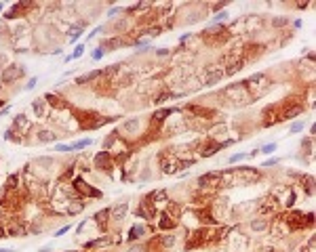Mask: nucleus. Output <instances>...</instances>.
I'll use <instances>...</instances> for the list:
<instances>
[{"label": "nucleus", "mask_w": 316, "mask_h": 252, "mask_svg": "<svg viewBox=\"0 0 316 252\" xmlns=\"http://www.w3.org/2000/svg\"><path fill=\"white\" fill-rule=\"evenodd\" d=\"M23 76V67H19V65H8V67H4L2 70V76H0V80L4 84L13 82V80H17V78Z\"/></svg>", "instance_id": "f257e3e1"}, {"label": "nucleus", "mask_w": 316, "mask_h": 252, "mask_svg": "<svg viewBox=\"0 0 316 252\" xmlns=\"http://www.w3.org/2000/svg\"><path fill=\"white\" fill-rule=\"evenodd\" d=\"M74 187L80 189V191H82V193H86V196H93V197H99V196H101V191H97V189H91L89 185H86V183L82 181V179H76V181H74Z\"/></svg>", "instance_id": "f03ea898"}, {"label": "nucleus", "mask_w": 316, "mask_h": 252, "mask_svg": "<svg viewBox=\"0 0 316 252\" xmlns=\"http://www.w3.org/2000/svg\"><path fill=\"white\" fill-rule=\"evenodd\" d=\"M139 126H141L139 118H129V120H125V122H122V130H125V133H129V134H135L137 130H139Z\"/></svg>", "instance_id": "7ed1b4c3"}, {"label": "nucleus", "mask_w": 316, "mask_h": 252, "mask_svg": "<svg viewBox=\"0 0 316 252\" xmlns=\"http://www.w3.org/2000/svg\"><path fill=\"white\" fill-rule=\"evenodd\" d=\"M146 233H147V229L143 227V225H133L131 231H129V239H131V242L141 239V238H146Z\"/></svg>", "instance_id": "20e7f679"}, {"label": "nucleus", "mask_w": 316, "mask_h": 252, "mask_svg": "<svg viewBox=\"0 0 316 252\" xmlns=\"http://www.w3.org/2000/svg\"><path fill=\"white\" fill-rule=\"evenodd\" d=\"M110 212H112V218H114V221H122V218L126 217V212H129V204H126V202H122L120 206L112 208Z\"/></svg>", "instance_id": "39448f33"}, {"label": "nucleus", "mask_w": 316, "mask_h": 252, "mask_svg": "<svg viewBox=\"0 0 316 252\" xmlns=\"http://www.w3.org/2000/svg\"><path fill=\"white\" fill-rule=\"evenodd\" d=\"M95 166H97V168H103V170L112 168V164H110V154H108V151L97 154V158H95Z\"/></svg>", "instance_id": "423d86ee"}, {"label": "nucleus", "mask_w": 316, "mask_h": 252, "mask_svg": "<svg viewBox=\"0 0 316 252\" xmlns=\"http://www.w3.org/2000/svg\"><path fill=\"white\" fill-rule=\"evenodd\" d=\"M221 78H224V71H221V70H215L213 74H211V76H207V80H204V86H215V84H217Z\"/></svg>", "instance_id": "0eeeda50"}, {"label": "nucleus", "mask_w": 316, "mask_h": 252, "mask_svg": "<svg viewBox=\"0 0 316 252\" xmlns=\"http://www.w3.org/2000/svg\"><path fill=\"white\" fill-rule=\"evenodd\" d=\"M32 109H34L36 118H42V116H44V99H36L34 103H32Z\"/></svg>", "instance_id": "6e6552de"}, {"label": "nucleus", "mask_w": 316, "mask_h": 252, "mask_svg": "<svg viewBox=\"0 0 316 252\" xmlns=\"http://www.w3.org/2000/svg\"><path fill=\"white\" fill-rule=\"evenodd\" d=\"M97 76H101V70H97V71H89V74L80 76V78L76 80V84H86V82H91V80H95Z\"/></svg>", "instance_id": "1a4fd4ad"}, {"label": "nucleus", "mask_w": 316, "mask_h": 252, "mask_svg": "<svg viewBox=\"0 0 316 252\" xmlns=\"http://www.w3.org/2000/svg\"><path fill=\"white\" fill-rule=\"evenodd\" d=\"M217 176H219L217 172H209V175H204V176H200V179H198V185H200V187H207V185H209L213 179H217Z\"/></svg>", "instance_id": "9d476101"}, {"label": "nucleus", "mask_w": 316, "mask_h": 252, "mask_svg": "<svg viewBox=\"0 0 316 252\" xmlns=\"http://www.w3.org/2000/svg\"><path fill=\"white\" fill-rule=\"evenodd\" d=\"M93 143V139H82V141H76V143H72V151L74 149H84V147H89Z\"/></svg>", "instance_id": "9b49d317"}, {"label": "nucleus", "mask_w": 316, "mask_h": 252, "mask_svg": "<svg viewBox=\"0 0 316 252\" xmlns=\"http://www.w3.org/2000/svg\"><path fill=\"white\" fill-rule=\"evenodd\" d=\"M266 227H268V223H266V221H261V218H259V221H251V229L253 231H263Z\"/></svg>", "instance_id": "f8f14e48"}, {"label": "nucleus", "mask_w": 316, "mask_h": 252, "mask_svg": "<svg viewBox=\"0 0 316 252\" xmlns=\"http://www.w3.org/2000/svg\"><path fill=\"white\" fill-rule=\"evenodd\" d=\"M53 139H55V134L49 133V130H42L40 137H38V141H42V143H47V141H53Z\"/></svg>", "instance_id": "ddd939ff"}, {"label": "nucleus", "mask_w": 316, "mask_h": 252, "mask_svg": "<svg viewBox=\"0 0 316 252\" xmlns=\"http://www.w3.org/2000/svg\"><path fill=\"white\" fill-rule=\"evenodd\" d=\"M245 158H249V154H234V155H230V164H236V162H242Z\"/></svg>", "instance_id": "4468645a"}, {"label": "nucleus", "mask_w": 316, "mask_h": 252, "mask_svg": "<svg viewBox=\"0 0 316 252\" xmlns=\"http://www.w3.org/2000/svg\"><path fill=\"white\" fill-rule=\"evenodd\" d=\"M276 147H278L276 143H270V145H263V147H261V154L270 155V154H274V151H276Z\"/></svg>", "instance_id": "2eb2a0df"}, {"label": "nucleus", "mask_w": 316, "mask_h": 252, "mask_svg": "<svg viewBox=\"0 0 316 252\" xmlns=\"http://www.w3.org/2000/svg\"><path fill=\"white\" fill-rule=\"evenodd\" d=\"M219 147H221V145H209V147H207V149L202 151V158H209V155H213V154H215V151L219 149Z\"/></svg>", "instance_id": "dca6fc26"}, {"label": "nucleus", "mask_w": 316, "mask_h": 252, "mask_svg": "<svg viewBox=\"0 0 316 252\" xmlns=\"http://www.w3.org/2000/svg\"><path fill=\"white\" fill-rule=\"evenodd\" d=\"M82 55H84V44H78L70 57H72V59H78V57H82Z\"/></svg>", "instance_id": "f3484780"}, {"label": "nucleus", "mask_w": 316, "mask_h": 252, "mask_svg": "<svg viewBox=\"0 0 316 252\" xmlns=\"http://www.w3.org/2000/svg\"><path fill=\"white\" fill-rule=\"evenodd\" d=\"M103 55H105V50L101 49V46H99V49H95V50H93L91 59H93V61H99V59H101V57H103Z\"/></svg>", "instance_id": "a211bd4d"}, {"label": "nucleus", "mask_w": 316, "mask_h": 252, "mask_svg": "<svg viewBox=\"0 0 316 252\" xmlns=\"http://www.w3.org/2000/svg\"><path fill=\"white\" fill-rule=\"evenodd\" d=\"M302 112H303L302 107H293V109H291V112H287V120L295 118V116H299V113H302Z\"/></svg>", "instance_id": "6ab92c4d"}, {"label": "nucleus", "mask_w": 316, "mask_h": 252, "mask_svg": "<svg viewBox=\"0 0 316 252\" xmlns=\"http://www.w3.org/2000/svg\"><path fill=\"white\" fill-rule=\"evenodd\" d=\"M164 116H171V109H160V112H156V113H154V118H156V120H164Z\"/></svg>", "instance_id": "aec40b11"}, {"label": "nucleus", "mask_w": 316, "mask_h": 252, "mask_svg": "<svg viewBox=\"0 0 316 252\" xmlns=\"http://www.w3.org/2000/svg\"><path fill=\"white\" fill-rule=\"evenodd\" d=\"M162 244L164 246H173L175 244V235H162Z\"/></svg>", "instance_id": "412c9836"}, {"label": "nucleus", "mask_w": 316, "mask_h": 252, "mask_svg": "<svg viewBox=\"0 0 316 252\" xmlns=\"http://www.w3.org/2000/svg\"><path fill=\"white\" fill-rule=\"evenodd\" d=\"M225 19H228V13L221 11V13H217L215 17H213V23H217V21H225Z\"/></svg>", "instance_id": "4be33fe9"}, {"label": "nucleus", "mask_w": 316, "mask_h": 252, "mask_svg": "<svg viewBox=\"0 0 316 252\" xmlns=\"http://www.w3.org/2000/svg\"><path fill=\"white\" fill-rule=\"evenodd\" d=\"M70 229H72V225H70V223H68V225H63L61 229H59V231H57V233H55V238H61L63 233H68V231H70Z\"/></svg>", "instance_id": "5701e85b"}, {"label": "nucleus", "mask_w": 316, "mask_h": 252, "mask_svg": "<svg viewBox=\"0 0 316 252\" xmlns=\"http://www.w3.org/2000/svg\"><path fill=\"white\" fill-rule=\"evenodd\" d=\"M36 84H38V78H30V80H28V84H25V91H32V88H34V86H36Z\"/></svg>", "instance_id": "b1692460"}, {"label": "nucleus", "mask_w": 316, "mask_h": 252, "mask_svg": "<svg viewBox=\"0 0 316 252\" xmlns=\"http://www.w3.org/2000/svg\"><path fill=\"white\" fill-rule=\"evenodd\" d=\"M82 36V29H72V36H70V42H76L78 38Z\"/></svg>", "instance_id": "393cba45"}, {"label": "nucleus", "mask_w": 316, "mask_h": 252, "mask_svg": "<svg viewBox=\"0 0 316 252\" xmlns=\"http://www.w3.org/2000/svg\"><path fill=\"white\" fill-rule=\"evenodd\" d=\"M55 151H61V154H68V151H72V145H55Z\"/></svg>", "instance_id": "a878e982"}, {"label": "nucleus", "mask_w": 316, "mask_h": 252, "mask_svg": "<svg viewBox=\"0 0 316 252\" xmlns=\"http://www.w3.org/2000/svg\"><path fill=\"white\" fill-rule=\"evenodd\" d=\"M302 130H303V122H295L291 126V133H302Z\"/></svg>", "instance_id": "bb28decb"}, {"label": "nucleus", "mask_w": 316, "mask_h": 252, "mask_svg": "<svg viewBox=\"0 0 316 252\" xmlns=\"http://www.w3.org/2000/svg\"><path fill=\"white\" fill-rule=\"evenodd\" d=\"M278 164V160H266L263 162V168H270V166H276Z\"/></svg>", "instance_id": "cd10ccee"}, {"label": "nucleus", "mask_w": 316, "mask_h": 252, "mask_svg": "<svg viewBox=\"0 0 316 252\" xmlns=\"http://www.w3.org/2000/svg\"><path fill=\"white\" fill-rule=\"evenodd\" d=\"M17 181H19V179H17L15 175H11V176H8V187H15V183H17Z\"/></svg>", "instance_id": "c85d7f7f"}, {"label": "nucleus", "mask_w": 316, "mask_h": 252, "mask_svg": "<svg viewBox=\"0 0 316 252\" xmlns=\"http://www.w3.org/2000/svg\"><path fill=\"white\" fill-rule=\"evenodd\" d=\"M82 206H84V204H76V206H72V208H70V214H74V212H78V210H82Z\"/></svg>", "instance_id": "c756f323"}, {"label": "nucleus", "mask_w": 316, "mask_h": 252, "mask_svg": "<svg viewBox=\"0 0 316 252\" xmlns=\"http://www.w3.org/2000/svg\"><path fill=\"white\" fill-rule=\"evenodd\" d=\"M51 250H53V246H51V244H47V246H42V248H40V252H51Z\"/></svg>", "instance_id": "7c9ffc66"}, {"label": "nucleus", "mask_w": 316, "mask_h": 252, "mask_svg": "<svg viewBox=\"0 0 316 252\" xmlns=\"http://www.w3.org/2000/svg\"><path fill=\"white\" fill-rule=\"evenodd\" d=\"M4 63H7V57H4V55H0V70H4V67H2Z\"/></svg>", "instance_id": "2f4dec72"}, {"label": "nucleus", "mask_w": 316, "mask_h": 252, "mask_svg": "<svg viewBox=\"0 0 316 252\" xmlns=\"http://www.w3.org/2000/svg\"><path fill=\"white\" fill-rule=\"evenodd\" d=\"M8 112H11V107H4V109H2V112H0V118H2V116H7Z\"/></svg>", "instance_id": "473e14b6"}, {"label": "nucleus", "mask_w": 316, "mask_h": 252, "mask_svg": "<svg viewBox=\"0 0 316 252\" xmlns=\"http://www.w3.org/2000/svg\"><path fill=\"white\" fill-rule=\"evenodd\" d=\"M282 23H287V19H276L274 21V25H282Z\"/></svg>", "instance_id": "72a5a7b5"}, {"label": "nucleus", "mask_w": 316, "mask_h": 252, "mask_svg": "<svg viewBox=\"0 0 316 252\" xmlns=\"http://www.w3.org/2000/svg\"><path fill=\"white\" fill-rule=\"evenodd\" d=\"M129 252H141V250H139V246H135V248H131Z\"/></svg>", "instance_id": "f704fd0d"}, {"label": "nucleus", "mask_w": 316, "mask_h": 252, "mask_svg": "<svg viewBox=\"0 0 316 252\" xmlns=\"http://www.w3.org/2000/svg\"><path fill=\"white\" fill-rule=\"evenodd\" d=\"M0 252H15V250H11V248H0Z\"/></svg>", "instance_id": "c9c22d12"}, {"label": "nucleus", "mask_w": 316, "mask_h": 252, "mask_svg": "<svg viewBox=\"0 0 316 252\" xmlns=\"http://www.w3.org/2000/svg\"><path fill=\"white\" fill-rule=\"evenodd\" d=\"M2 8H4V4H0V11H2Z\"/></svg>", "instance_id": "e433bc0d"}]
</instances>
